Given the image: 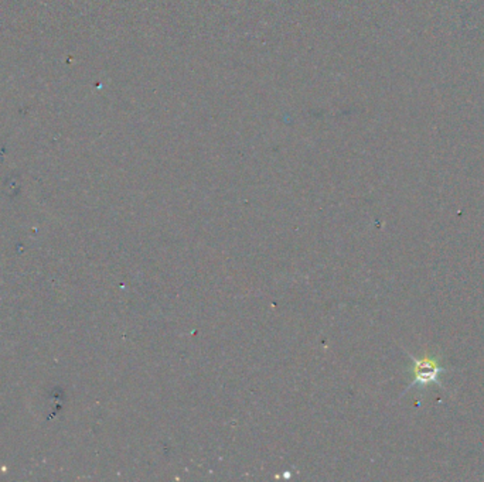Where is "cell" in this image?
I'll return each instance as SVG.
<instances>
[{
    "mask_svg": "<svg viewBox=\"0 0 484 482\" xmlns=\"http://www.w3.org/2000/svg\"><path fill=\"white\" fill-rule=\"evenodd\" d=\"M410 357L413 363V382L410 386L406 387L405 392L415 386L425 387L430 384H437L438 386L444 387L439 378L440 375L446 374V368L440 367L439 362L432 357L418 358L413 357L411 353Z\"/></svg>",
    "mask_w": 484,
    "mask_h": 482,
    "instance_id": "obj_1",
    "label": "cell"
}]
</instances>
